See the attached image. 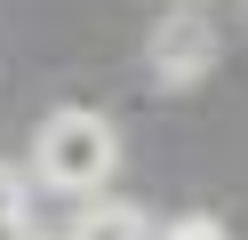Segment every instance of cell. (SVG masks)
<instances>
[{
  "mask_svg": "<svg viewBox=\"0 0 248 240\" xmlns=\"http://www.w3.org/2000/svg\"><path fill=\"white\" fill-rule=\"evenodd\" d=\"M64 240H160V224H152L136 200H88Z\"/></svg>",
  "mask_w": 248,
  "mask_h": 240,
  "instance_id": "3",
  "label": "cell"
},
{
  "mask_svg": "<svg viewBox=\"0 0 248 240\" xmlns=\"http://www.w3.org/2000/svg\"><path fill=\"white\" fill-rule=\"evenodd\" d=\"M144 56H152V80H160V88H192L216 64V24L200 8H168L160 24L144 32Z\"/></svg>",
  "mask_w": 248,
  "mask_h": 240,
  "instance_id": "2",
  "label": "cell"
},
{
  "mask_svg": "<svg viewBox=\"0 0 248 240\" xmlns=\"http://www.w3.org/2000/svg\"><path fill=\"white\" fill-rule=\"evenodd\" d=\"M120 168V128L88 104H56L32 136V184L64 192V200H96Z\"/></svg>",
  "mask_w": 248,
  "mask_h": 240,
  "instance_id": "1",
  "label": "cell"
},
{
  "mask_svg": "<svg viewBox=\"0 0 248 240\" xmlns=\"http://www.w3.org/2000/svg\"><path fill=\"white\" fill-rule=\"evenodd\" d=\"M0 216H24V168L0 160Z\"/></svg>",
  "mask_w": 248,
  "mask_h": 240,
  "instance_id": "5",
  "label": "cell"
},
{
  "mask_svg": "<svg viewBox=\"0 0 248 240\" xmlns=\"http://www.w3.org/2000/svg\"><path fill=\"white\" fill-rule=\"evenodd\" d=\"M40 240H64V232H40Z\"/></svg>",
  "mask_w": 248,
  "mask_h": 240,
  "instance_id": "7",
  "label": "cell"
},
{
  "mask_svg": "<svg viewBox=\"0 0 248 240\" xmlns=\"http://www.w3.org/2000/svg\"><path fill=\"white\" fill-rule=\"evenodd\" d=\"M160 240H232V232H224L216 216H176V224H168Z\"/></svg>",
  "mask_w": 248,
  "mask_h": 240,
  "instance_id": "4",
  "label": "cell"
},
{
  "mask_svg": "<svg viewBox=\"0 0 248 240\" xmlns=\"http://www.w3.org/2000/svg\"><path fill=\"white\" fill-rule=\"evenodd\" d=\"M0 240H40V232H32V216H0Z\"/></svg>",
  "mask_w": 248,
  "mask_h": 240,
  "instance_id": "6",
  "label": "cell"
}]
</instances>
